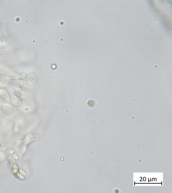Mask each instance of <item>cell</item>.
I'll return each instance as SVG.
<instances>
[{"label": "cell", "mask_w": 172, "mask_h": 193, "mask_svg": "<svg viewBox=\"0 0 172 193\" xmlns=\"http://www.w3.org/2000/svg\"><path fill=\"white\" fill-rule=\"evenodd\" d=\"M1 81L15 91L17 97H21L22 95L18 91V90L25 84L24 79H12L3 78Z\"/></svg>", "instance_id": "obj_1"}, {"label": "cell", "mask_w": 172, "mask_h": 193, "mask_svg": "<svg viewBox=\"0 0 172 193\" xmlns=\"http://www.w3.org/2000/svg\"><path fill=\"white\" fill-rule=\"evenodd\" d=\"M28 145V144L25 140L17 142L14 146L15 153L18 156H22L25 153Z\"/></svg>", "instance_id": "obj_2"}, {"label": "cell", "mask_w": 172, "mask_h": 193, "mask_svg": "<svg viewBox=\"0 0 172 193\" xmlns=\"http://www.w3.org/2000/svg\"><path fill=\"white\" fill-rule=\"evenodd\" d=\"M0 95L5 98L7 101H9L11 100V96L6 90L2 89L0 90Z\"/></svg>", "instance_id": "obj_5"}, {"label": "cell", "mask_w": 172, "mask_h": 193, "mask_svg": "<svg viewBox=\"0 0 172 193\" xmlns=\"http://www.w3.org/2000/svg\"><path fill=\"white\" fill-rule=\"evenodd\" d=\"M96 102L93 100H88L87 103V105L88 106L91 108L94 107L96 105Z\"/></svg>", "instance_id": "obj_8"}, {"label": "cell", "mask_w": 172, "mask_h": 193, "mask_svg": "<svg viewBox=\"0 0 172 193\" xmlns=\"http://www.w3.org/2000/svg\"><path fill=\"white\" fill-rule=\"evenodd\" d=\"M13 157L16 160H18V156L16 153H14L13 155Z\"/></svg>", "instance_id": "obj_10"}, {"label": "cell", "mask_w": 172, "mask_h": 193, "mask_svg": "<svg viewBox=\"0 0 172 193\" xmlns=\"http://www.w3.org/2000/svg\"><path fill=\"white\" fill-rule=\"evenodd\" d=\"M24 80L25 83L30 85H34L37 83V79L36 75L33 74H30L24 79Z\"/></svg>", "instance_id": "obj_3"}, {"label": "cell", "mask_w": 172, "mask_h": 193, "mask_svg": "<svg viewBox=\"0 0 172 193\" xmlns=\"http://www.w3.org/2000/svg\"><path fill=\"white\" fill-rule=\"evenodd\" d=\"M1 146V143L0 142V147Z\"/></svg>", "instance_id": "obj_11"}, {"label": "cell", "mask_w": 172, "mask_h": 193, "mask_svg": "<svg viewBox=\"0 0 172 193\" xmlns=\"http://www.w3.org/2000/svg\"><path fill=\"white\" fill-rule=\"evenodd\" d=\"M12 172L14 176L16 178H18L20 176L19 169L17 163H13L12 166Z\"/></svg>", "instance_id": "obj_4"}, {"label": "cell", "mask_w": 172, "mask_h": 193, "mask_svg": "<svg viewBox=\"0 0 172 193\" xmlns=\"http://www.w3.org/2000/svg\"><path fill=\"white\" fill-rule=\"evenodd\" d=\"M12 101L13 104L17 106L20 105L22 103L21 100L17 96H13L12 97Z\"/></svg>", "instance_id": "obj_7"}, {"label": "cell", "mask_w": 172, "mask_h": 193, "mask_svg": "<svg viewBox=\"0 0 172 193\" xmlns=\"http://www.w3.org/2000/svg\"><path fill=\"white\" fill-rule=\"evenodd\" d=\"M18 91L21 95H25L28 93V90L24 88H20L18 90Z\"/></svg>", "instance_id": "obj_9"}, {"label": "cell", "mask_w": 172, "mask_h": 193, "mask_svg": "<svg viewBox=\"0 0 172 193\" xmlns=\"http://www.w3.org/2000/svg\"><path fill=\"white\" fill-rule=\"evenodd\" d=\"M3 110L5 113L10 114L12 111V107L11 105L9 104H5L3 106Z\"/></svg>", "instance_id": "obj_6"}]
</instances>
